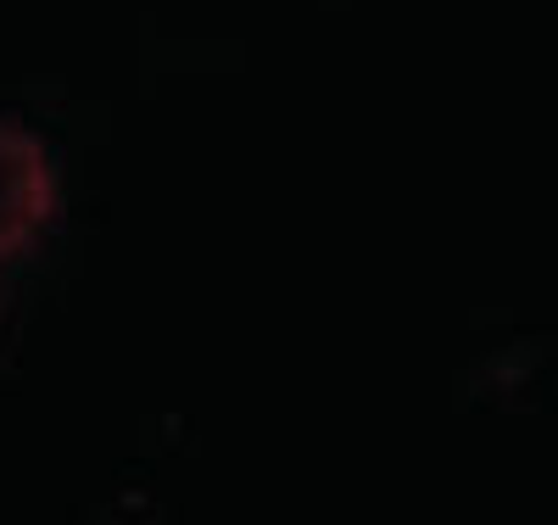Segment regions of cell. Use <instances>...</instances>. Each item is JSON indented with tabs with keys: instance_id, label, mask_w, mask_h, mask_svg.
Instances as JSON below:
<instances>
[{
	"instance_id": "1",
	"label": "cell",
	"mask_w": 558,
	"mask_h": 525,
	"mask_svg": "<svg viewBox=\"0 0 558 525\" xmlns=\"http://www.w3.org/2000/svg\"><path fill=\"white\" fill-rule=\"evenodd\" d=\"M57 218V168L23 118H0V263L28 252Z\"/></svg>"
},
{
	"instance_id": "2",
	"label": "cell",
	"mask_w": 558,
	"mask_h": 525,
	"mask_svg": "<svg viewBox=\"0 0 558 525\" xmlns=\"http://www.w3.org/2000/svg\"><path fill=\"white\" fill-rule=\"evenodd\" d=\"M0 302H7V263H0Z\"/></svg>"
}]
</instances>
